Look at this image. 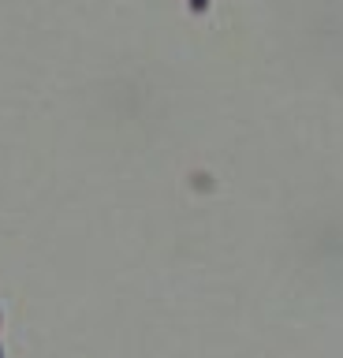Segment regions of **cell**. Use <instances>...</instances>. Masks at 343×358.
<instances>
[{
	"label": "cell",
	"instance_id": "1",
	"mask_svg": "<svg viewBox=\"0 0 343 358\" xmlns=\"http://www.w3.org/2000/svg\"><path fill=\"white\" fill-rule=\"evenodd\" d=\"M205 8H209V0H191V11H194V15H202Z\"/></svg>",
	"mask_w": 343,
	"mask_h": 358
},
{
	"label": "cell",
	"instance_id": "2",
	"mask_svg": "<svg viewBox=\"0 0 343 358\" xmlns=\"http://www.w3.org/2000/svg\"><path fill=\"white\" fill-rule=\"evenodd\" d=\"M0 358H4V351H0Z\"/></svg>",
	"mask_w": 343,
	"mask_h": 358
}]
</instances>
